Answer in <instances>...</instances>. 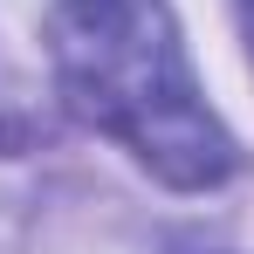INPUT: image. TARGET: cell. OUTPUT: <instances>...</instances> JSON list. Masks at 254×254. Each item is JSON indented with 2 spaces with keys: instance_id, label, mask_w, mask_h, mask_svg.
Returning <instances> with one entry per match:
<instances>
[{
  "instance_id": "cell-1",
  "label": "cell",
  "mask_w": 254,
  "mask_h": 254,
  "mask_svg": "<svg viewBox=\"0 0 254 254\" xmlns=\"http://www.w3.org/2000/svg\"><path fill=\"white\" fill-rule=\"evenodd\" d=\"M48 55L62 96L165 186L206 192L234 172V137L192 83L165 0H62L48 14Z\"/></svg>"
},
{
  "instance_id": "cell-2",
  "label": "cell",
  "mask_w": 254,
  "mask_h": 254,
  "mask_svg": "<svg viewBox=\"0 0 254 254\" xmlns=\"http://www.w3.org/2000/svg\"><path fill=\"white\" fill-rule=\"evenodd\" d=\"M241 7H248V35H254V0H241Z\"/></svg>"
}]
</instances>
